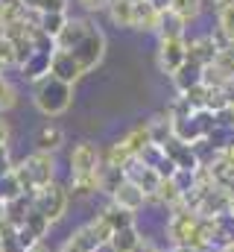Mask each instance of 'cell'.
Masks as SVG:
<instances>
[{
    "instance_id": "cell-12",
    "label": "cell",
    "mask_w": 234,
    "mask_h": 252,
    "mask_svg": "<svg viewBox=\"0 0 234 252\" xmlns=\"http://www.w3.org/2000/svg\"><path fill=\"white\" fill-rule=\"evenodd\" d=\"M109 199H112L115 205H120V208H126V211H135V214H138V211L149 202V199H146V193L138 188L132 179H126V182H123V185H120V188L109 196Z\"/></svg>"
},
{
    "instance_id": "cell-46",
    "label": "cell",
    "mask_w": 234,
    "mask_h": 252,
    "mask_svg": "<svg viewBox=\"0 0 234 252\" xmlns=\"http://www.w3.org/2000/svg\"><path fill=\"white\" fill-rule=\"evenodd\" d=\"M0 76H3V73H0Z\"/></svg>"
},
{
    "instance_id": "cell-36",
    "label": "cell",
    "mask_w": 234,
    "mask_h": 252,
    "mask_svg": "<svg viewBox=\"0 0 234 252\" xmlns=\"http://www.w3.org/2000/svg\"><path fill=\"white\" fill-rule=\"evenodd\" d=\"M149 3H152L158 12H170V3H173V0H149Z\"/></svg>"
},
{
    "instance_id": "cell-42",
    "label": "cell",
    "mask_w": 234,
    "mask_h": 252,
    "mask_svg": "<svg viewBox=\"0 0 234 252\" xmlns=\"http://www.w3.org/2000/svg\"><path fill=\"white\" fill-rule=\"evenodd\" d=\"M226 53H229V56L234 59V41H229V47H226Z\"/></svg>"
},
{
    "instance_id": "cell-21",
    "label": "cell",
    "mask_w": 234,
    "mask_h": 252,
    "mask_svg": "<svg viewBox=\"0 0 234 252\" xmlns=\"http://www.w3.org/2000/svg\"><path fill=\"white\" fill-rule=\"evenodd\" d=\"M97 179H100V193H106V196H112L123 182H126V170H120V167H112V164H100V170H97Z\"/></svg>"
},
{
    "instance_id": "cell-5",
    "label": "cell",
    "mask_w": 234,
    "mask_h": 252,
    "mask_svg": "<svg viewBox=\"0 0 234 252\" xmlns=\"http://www.w3.org/2000/svg\"><path fill=\"white\" fill-rule=\"evenodd\" d=\"M67 161H70V176H91V173L100 170V164H103V153L97 150V144H91V141H79V144L70 150Z\"/></svg>"
},
{
    "instance_id": "cell-41",
    "label": "cell",
    "mask_w": 234,
    "mask_h": 252,
    "mask_svg": "<svg viewBox=\"0 0 234 252\" xmlns=\"http://www.w3.org/2000/svg\"><path fill=\"white\" fill-rule=\"evenodd\" d=\"M205 3H211V6H217V9H220V6H223V3H229V0H205Z\"/></svg>"
},
{
    "instance_id": "cell-37",
    "label": "cell",
    "mask_w": 234,
    "mask_h": 252,
    "mask_svg": "<svg viewBox=\"0 0 234 252\" xmlns=\"http://www.w3.org/2000/svg\"><path fill=\"white\" fill-rule=\"evenodd\" d=\"M27 252H56V250H47V244H44V241H41V244H35V247H32V250H27Z\"/></svg>"
},
{
    "instance_id": "cell-8",
    "label": "cell",
    "mask_w": 234,
    "mask_h": 252,
    "mask_svg": "<svg viewBox=\"0 0 234 252\" xmlns=\"http://www.w3.org/2000/svg\"><path fill=\"white\" fill-rule=\"evenodd\" d=\"M126 179H132L138 188L146 193V199L149 202H155V196H158V188H161V176L152 170V167H146L141 158H135V161H129V167H126Z\"/></svg>"
},
{
    "instance_id": "cell-2",
    "label": "cell",
    "mask_w": 234,
    "mask_h": 252,
    "mask_svg": "<svg viewBox=\"0 0 234 252\" xmlns=\"http://www.w3.org/2000/svg\"><path fill=\"white\" fill-rule=\"evenodd\" d=\"M32 103L35 109L44 115V118H58L70 109L73 103V85L70 82H61L58 76H44L41 82H35L32 88Z\"/></svg>"
},
{
    "instance_id": "cell-28",
    "label": "cell",
    "mask_w": 234,
    "mask_h": 252,
    "mask_svg": "<svg viewBox=\"0 0 234 252\" xmlns=\"http://www.w3.org/2000/svg\"><path fill=\"white\" fill-rule=\"evenodd\" d=\"M202 3H205V0H173V3H170V12H176L181 21H187V24H190V21H196V18H199Z\"/></svg>"
},
{
    "instance_id": "cell-24",
    "label": "cell",
    "mask_w": 234,
    "mask_h": 252,
    "mask_svg": "<svg viewBox=\"0 0 234 252\" xmlns=\"http://www.w3.org/2000/svg\"><path fill=\"white\" fill-rule=\"evenodd\" d=\"M18 196H27V193H24V185H21L15 167H12L9 173L0 176V202H12V199H18Z\"/></svg>"
},
{
    "instance_id": "cell-18",
    "label": "cell",
    "mask_w": 234,
    "mask_h": 252,
    "mask_svg": "<svg viewBox=\"0 0 234 252\" xmlns=\"http://www.w3.org/2000/svg\"><path fill=\"white\" fill-rule=\"evenodd\" d=\"M61 144H64V132L56 124L41 126L38 135H35V150H44V153H53L56 156V150H61Z\"/></svg>"
},
{
    "instance_id": "cell-35",
    "label": "cell",
    "mask_w": 234,
    "mask_h": 252,
    "mask_svg": "<svg viewBox=\"0 0 234 252\" xmlns=\"http://www.w3.org/2000/svg\"><path fill=\"white\" fill-rule=\"evenodd\" d=\"M0 147H9V124L0 118Z\"/></svg>"
},
{
    "instance_id": "cell-29",
    "label": "cell",
    "mask_w": 234,
    "mask_h": 252,
    "mask_svg": "<svg viewBox=\"0 0 234 252\" xmlns=\"http://www.w3.org/2000/svg\"><path fill=\"white\" fill-rule=\"evenodd\" d=\"M18 106V88L6 76H0V112H12Z\"/></svg>"
},
{
    "instance_id": "cell-30",
    "label": "cell",
    "mask_w": 234,
    "mask_h": 252,
    "mask_svg": "<svg viewBox=\"0 0 234 252\" xmlns=\"http://www.w3.org/2000/svg\"><path fill=\"white\" fill-rule=\"evenodd\" d=\"M24 9H35V12H67L70 0H18Z\"/></svg>"
},
{
    "instance_id": "cell-17",
    "label": "cell",
    "mask_w": 234,
    "mask_h": 252,
    "mask_svg": "<svg viewBox=\"0 0 234 252\" xmlns=\"http://www.w3.org/2000/svg\"><path fill=\"white\" fill-rule=\"evenodd\" d=\"M158 24H161V12L149 0L135 3V30H141V32H158Z\"/></svg>"
},
{
    "instance_id": "cell-4",
    "label": "cell",
    "mask_w": 234,
    "mask_h": 252,
    "mask_svg": "<svg viewBox=\"0 0 234 252\" xmlns=\"http://www.w3.org/2000/svg\"><path fill=\"white\" fill-rule=\"evenodd\" d=\"M73 59L79 62V67H82V73H91L97 64L103 62V56H106V35H103V30L100 27H94L73 50Z\"/></svg>"
},
{
    "instance_id": "cell-38",
    "label": "cell",
    "mask_w": 234,
    "mask_h": 252,
    "mask_svg": "<svg viewBox=\"0 0 234 252\" xmlns=\"http://www.w3.org/2000/svg\"><path fill=\"white\" fill-rule=\"evenodd\" d=\"M170 252H205V250H196V247H176Z\"/></svg>"
},
{
    "instance_id": "cell-16",
    "label": "cell",
    "mask_w": 234,
    "mask_h": 252,
    "mask_svg": "<svg viewBox=\"0 0 234 252\" xmlns=\"http://www.w3.org/2000/svg\"><path fill=\"white\" fill-rule=\"evenodd\" d=\"M50 64H53V53H32L27 64L21 67V73H24V79L27 82H41L44 76H50Z\"/></svg>"
},
{
    "instance_id": "cell-43",
    "label": "cell",
    "mask_w": 234,
    "mask_h": 252,
    "mask_svg": "<svg viewBox=\"0 0 234 252\" xmlns=\"http://www.w3.org/2000/svg\"><path fill=\"white\" fill-rule=\"evenodd\" d=\"M3 6H6V3H3V0H0V24H3Z\"/></svg>"
},
{
    "instance_id": "cell-15",
    "label": "cell",
    "mask_w": 234,
    "mask_h": 252,
    "mask_svg": "<svg viewBox=\"0 0 234 252\" xmlns=\"http://www.w3.org/2000/svg\"><path fill=\"white\" fill-rule=\"evenodd\" d=\"M202 73H205V67L196 62H187L178 67V73H173L170 79H173V88L178 94H187V91H193L196 85H202Z\"/></svg>"
},
{
    "instance_id": "cell-44",
    "label": "cell",
    "mask_w": 234,
    "mask_h": 252,
    "mask_svg": "<svg viewBox=\"0 0 234 252\" xmlns=\"http://www.w3.org/2000/svg\"><path fill=\"white\" fill-rule=\"evenodd\" d=\"M0 252H3V238H0Z\"/></svg>"
},
{
    "instance_id": "cell-20",
    "label": "cell",
    "mask_w": 234,
    "mask_h": 252,
    "mask_svg": "<svg viewBox=\"0 0 234 252\" xmlns=\"http://www.w3.org/2000/svg\"><path fill=\"white\" fill-rule=\"evenodd\" d=\"M106 12H109V18H112L115 27L135 30V3L132 0H112Z\"/></svg>"
},
{
    "instance_id": "cell-40",
    "label": "cell",
    "mask_w": 234,
    "mask_h": 252,
    "mask_svg": "<svg viewBox=\"0 0 234 252\" xmlns=\"http://www.w3.org/2000/svg\"><path fill=\"white\" fill-rule=\"evenodd\" d=\"M6 220V202H0V223Z\"/></svg>"
},
{
    "instance_id": "cell-3",
    "label": "cell",
    "mask_w": 234,
    "mask_h": 252,
    "mask_svg": "<svg viewBox=\"0 0 234 252\" xmlns=\"http://www.w3.org/2000/svg\"><path fill=\"white\" fill-rule=\"evenodd\" d=\"M67 202H70V190L64 188V185H58V182H53V185H47V188L32 193V208L41 211L50 223H58L67 214Z\"/></svg>"
},
{
    "instance_id": "cell-39",
    "label": "cell",
    "mask_w": 234,
    "mask_h": 252,
    "mask_svg": "<svg viewBox=\"0 0 234 252\" xmlns=\"http://www.w3.org/2000/svg\"><path fill=\"white\" fill-rule=\"evenodd\" d=\"M217 252H234V241H229V244H223V247H217Z\"/></svg>"
},
{
    "instance_id": "cell-10",
    "label": "cell",
    "mask_w": 234,
    "mask_h": 252,
    "mask_svg": "<svg viewBox=\"0 0 234 252\" xmlns=\"http://www.w3.org/2000/svg\"><path fill=\"white\" fill-rule=\"evenodd\" d=\"M50 73L58 76L61 82H70V85H76V82H79V76H85V73H82V67H79V62L73 59V53H70V50H56V53H53Z\"/></svg>"
},
{
    "instance_id": "cell-34",
    "label": "cell",
    "mask_w": 234,
    "mask_h": 252,
    "mask_svg": "<svg viewBox=\"0 0 234 252\" xmlns=\"http://www.w3.org/2000/svg\"><path fill=\"white\" fill-rule=\"evenodd\" d=\"M12 167H15V164L9 161V147H0V176H3V173H9Z\"/></svg>"
},
{
    "instance_id": "cell-27",
    "label": "cell",
    "mask_w": 234,
    "mask_h": 252,
    "mask_svg": "<svg viewBox=\"0 0 234 252\" xmlns=\"http://www.w3.org/2000/svg\"><path fill=\"white\" fill-rule=\"evenodd\" d=\"M217 30H220L229 41H234V0L223 3V6L217 9Z\"/></svg>"
},
{
    "instance_id": "cell-22",
    "label": "cell",
    "mask_w": 234,
    "mask_h": 252,
    "mask_svg": "<svg viewBox=\"0 0 234 252\" xmlns=\"http://www.w3.org/2000/svg\"><path fill=\"white\" fill-rule=\"evenodd\" d=\"M187 21H181L176 12H161V24H158V38H184Z\"/></svg>"
},
{
    "instance_id": "cell-26",
    "label": "cell",
    "mask_w": 234,
    "mask_h": 252,
    "mask_svg": "<svg viewBox=\"0 0 234 252\" xmlns=\"http://www.w3.org/2000/svg\"><path fill=\"white\" fill-rule=\"evenodd\" d=\"M138 241H141V232L132 226V229H120L115 232V238H112V250L115 252H132L138 247Z\"/></svg>"
},
{
    "instance_id": "cell-32",
    "label": "cell",
    "mask_w": 234,
    "mask_h": 252,
    "mask_svg": "<svg viewBox=\"0 0 234 252\" xmlns=\"http://www.w3.org/2000/svg\"><path fill=\"white\" fill-rule=\"evenodd\" d=\"M132 252H164V250H161V247H158V244H155L152 238H144V235H141V241H138V247H135Z\"/></svg>"
},
{
    "instance_id": "cell-23",
    "label": "cell",
    "mask_w": 234,
    "mask_h": 252,
    "mask_svg": "<svg viewBox=\"0 0 234 252\" xmlns=\"http://www.w3.org/2000/svg\"><path fill=\"white\" fill-rule=\"evenodd\" d=\"M149 124V135H152V144H158V147H164L173 135V121H170V115L164 112V115H158V118H152V121H146Z\"/></svg>"
},
{
    "instance_id": "cell-11",
    "label": "cell",
    "mask_w": 234,
    "mask_h": 252,
    "mask_svg": "<svg viewBox=\"0 0 234 252\" xmlns=\"http://www.w3.org/2000/svg\"><path fill=\"white\" fill-rule=\"evenodd\" d=\"M217 56H220V44L214 41V35H202V38L187 41V62L208 67V64H214Z\"/></svg>"
},
{
    "instance_id": "cell-33",
    "label": "cell",
    "mask_w": 234,
    "mask_h": 252,
    "mask_svg": "<svg viewBox=\"0 0 234 252\" xmlns=\"http://www.w3.org/2000/svg\"><path fill=\"white\" fill-rule=\"evenodd\" d=\"M79 3H82L88 12H103V9H109L112 0H79Z\"/></svg>"
},
{
    "instance_id": "cell-25",
    "label": "cell",
    "mask_w": 234,
    "mask_h": 252,
    "mask_svg": "<svg viewBox=\"0 0 234 252\" xmlns=\"http://www.w3.org/2000/svg\"><path fill=\"white\" fill-rule=\"evenodd\" d=\"M67 190H73L76 196H91V193H100V179H97V173H91V176H70V185Z\"/></svg>"
},
{
    "instance_id": "cell-13",
    "label": "cell",
    "mask_w": 234,
    "mask_h": 252,
    "mask_svg": "<svg viewBox=\"0 0 234 252\" xmlns=\"http://www.w3.org/2000/svg\"><path fill=\"white\" fill-rule=\"evenodd\" d=\"M94 30V24L88 21V18H70L67 21V27L61 30V35L56 38V44H58V50H73L88 32Z\"/></svg>"
},
{
    "instance_id": "cell-7",
    "label": "cell",
    "mask_w": 234,
    "mask_h": 252,
    "mask_svg": "<svg viewBox=\"0 0 234 252\" xmlns=\"http://www.w3.org/2000/svg\"><path fill=\"white\" fill-rule=\"evenodd\" d=\"M50 220L41 214V211H35V208H29V214H27V220L15 229V238H18V244L24 247V250H32L35 244H41L44 241V235L50 232Z\"/></svg>"
},
{
    "instance_id": "cell-19",
    "label": "cell",
    "mask_w": 234,
    "mask_h": 252,
    "mask_svg": "<svg viewBox=\"0 0 234 252\" xmlns=\"http://www.w3.org/2000/svg\"><path fill=\"white\" fill-rule=\"evenodd\" d=\"M100 217L115 229V232H120V229H132L135 226V211H126V208H120V205H115L112 199H109V205L100 211Z\"/></svg>"
},
{
    "instance_id": "cell-14",
    "label": "cell",
    "mask_w": 234,
    "mask_h": 252,
    "mask_svg": "<svg viewBox=\"0 0 234 252\" xmlns=\"http://www.w3.org/2000/svg\"><path fill=\"white\" fill-rule=\"evenodd\" d=\"M152 144V135H149V124H141V126H132L123 138H120V147L132 156V158H141V153Z\"/></svg>"
},
{
    "instance_id": "cell-9",
    "label": "cell",
    "mask_w": 234,
    "mask_h": 252,
    "mask_svg": "<svg viewBox=\"0 0 234 252\" xmlns=\"http://www.w3.org/2000/svg\"><path fill=\"white\" fill-rule=\"evenodd\" d=\"M164 153L170 156V161H173L178 170H202V164H199V156H196V150L190 147V144H184V141H178V138H170L167 144H164Z\"/></svg>"
},
{
    "instance_id": "cell-45",
    "label": "cell",
    "mask_w": 234,
    "mask_h": 252,
    "mask_svg": "<svg viewBox=\"0 0 234 252\" xmlns=\"http://www.w3.org/2000/svg\"><path fill=\"white\" fill-rule=\"evenodd\" d=\"M232 91H234V85H232Z\"/></svg>"
},
{
    "instance_id": "cell-1",
    "label": "cell",
    "mask_w": 234,
    "mask_h": 252,
    "mask_svg": "<svg viewBox=\"0 0 234 252\" xmlns=\"http://www.w3.org/2000/svg\"><path fill=\"white\" fill-rule=\"evenodd\" d=\"M15 173H18V179L24 185V193L32 196L35 190H41L56 182V156L44 153V150H35L21 164H15Z\"/></svg>"
},
{
    "instance_id": "cell-6",
    "label": "cell",
    "mask_w": 234,
    "mask_h": 252,
    "mask_svg": "<svg viewBox=\"0 0 234 252\" xmlns=\"http://www.w3.org/2000/svg\"><path fill=\"white\" fill-rule=\"evenodd\" d=\"M187 64V38H158V67L173 76L178 67Z\"/></svg>"
},
{
    "instance_id": "cell-31",
    "label": "cell",
    "mask_w": 234,
    "mask_h": 252,
    "mask_svg": "<svg viewBox=\"0 0 234 252\" xmlns=\"http://www.w3.org/2000/svg\"><path fill=\"white\" fill-rule=\"evenodd\" d=\"M9 64H15V67H18L15 44H12L9 38H3V35H0V70H3V67H9Z\"/></svg>"
}]
</instances>
